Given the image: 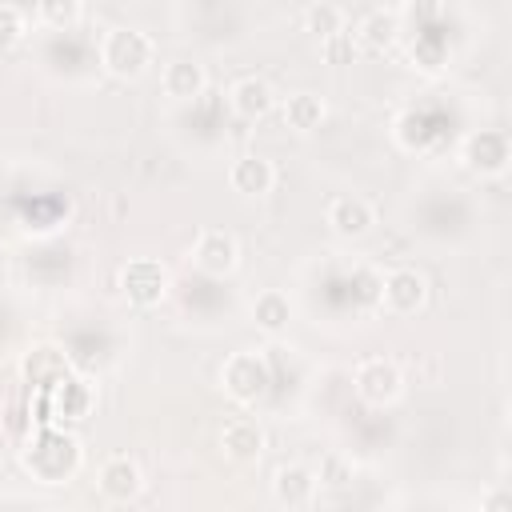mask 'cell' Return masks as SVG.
<instances>
[{
  "instance_id": "6da1fadb",
  "label": "cell",
  "mask_w": 512,
  "mask_h": 512,
  "mask_svg": "<svg viewBox=\"0 0 512 512\" xmlns=\"http://www.w3.org/2000/svg\"><path fill=\"white\" fill-rule=\"evenodd\" d=\"M152 56H156L152 40H148L144 32H136V28H112V32L100 40V64H104L112 76H120V80L144 76V72L152 68Z\"/></svg>"
},
{
  "instance_id": "7a4b0ae2",
  "label": "cell",
  "mask_w": 512,
  "mask_h": 512,
  "mask_svg": "<svg viewBox=\"0 0 512 512\" xmlns=\"http://www.w3.org/2000/svg\"><path fill=\"white\" fill-rule=\"evenodd\" d=\"M24 464L36 480L44 484H64L76 464H80V448L72 436H60V432H44L40 440H32V448L24 452Z\"/></svg>"
},
{
  "instance_id": "3957f363",
  "label": "cell",
  "mask_w": 512,
  "mask_h": 512,
  "mask_svg": "<svg viewBox=\"0 0 512 512\" xmlns=\"http://www.w3.org/2000/svg\"><path fill=\"white\" fill-rule=\"evenodd\" d=\"M224 392L236 400V404H256L264 392H268V364L256 356V352H232L224 360Z\"/></svg>"
},
{
  "instance_id": "277c9868",
  "label": "cell",
  "mask_w": 512,
  "mask_h": 512,
  "mask_svg": "<svg viewBox=\"0 0 512 512\" xmlns=\"http://www.w3.org/2000/svg\"><path fill=\"white\" fill-rule=\"evenodd\" d=\"M356 396L364 400V404H372V408H384V404H392L400 392H404V376H400V368L392 364V360H384V356H372V360H364L360 368H356Z\"/></svg>"
},
{
  "instance_id": "5b68a950",
  "label": "cell",
  "mask_w": 512,
  "mask_h": 512,
  "mask_svg": "<svg viewBox=\"0 0 512 512\" xmlns=\"http://www.w3.org/2000/svg\"><path fill=\"white\" fill-rule=\"evenodd\" d=\"M120 288H124V296H128L132 304L152 308V304H160L164 292H168V272H164L156 260H132V264H124V272H120Z\"/></svg>"
},
{
  "instance_id": "8992f818",
  "label": "cell",
  "mask_w": 512,
  "mask_h": 512,
  "mask_svg": "<svg viewBox=\"0 0 512 512\" xmlns=\"http://www.w3.org/2000/svg\"><path fill=\"white\" fill-rule=\"evenodd\" d=\"M424 296H428V284H424V276L412 272V268H396V272H388V276L380 280V304H384L392 316H412V312L424 304Z\"/></svg>"
},
{
  "instance_id": "52a82bcc",
  "label": "cell",
  "mask_w": 512,
  "mask_h": 512,
  "mask_svg": "<svg viewBox=\"0 0 512 512\" xmlns=\"http://www.w3.org/2000/svg\"><path fill=\"white\" fill-rule=\"evenodd\" d=\"M236 260H240V248H236V240H232L228 232H220V228L200 232L196 244H192V264H196L204 276H228V272L236 268Z\"/></svg>"
},
{
  "instance_id": "ba28073f",
  "label": "cell",
  "mask_w": 512,
  "mask_h": 512,
  "mask_svg": "<svg viewBox=\"0 0 512 512\" xmlns=\"http://www.w3.org/2000/svg\"><path fill=\"white\" fill-rule=\"evenodd\" d=\"M100 492H104V500H112V504H128V500H136L140 496V488H144V476H140V468H136V460H128V456H112V460H104V468H100Z\"/></svg>"
},
{
  "instance_id": "9c48e42d",
  "label": "cell",
  "mask_w": 512,
  "mask_h": 512,
  "mask_svg": "<svg viewBox=\"0 0 512 512\" xmlns=\"http://www.w3.org/2000/svg\"><path fill=\"white\" fill-rule=\"evenodd\" d=\"M228 184H232V192H240V196H264V192H272V184H276V168H272L264 156H240V160H232V168H228Z\"/></svg>"
},
{
  "instance_id": "30bf717a",
  "label": "cell",
  "mask_w": 512,
  "mask_h": 512,
  "mask_svg": "<svg viewBox=\"0 0 512 512\" xmlns=\"http://www.w3.org/2000/svg\"><path fill=\"white\" fill-rule=\"evenodd\" d=\"M272 496H276V504H284V508H308V504L316 500V476H312L308 468H300V464H288V468L276 472Z\"/></svg>"
},
{
  "instance_id": "8fae6325",
  "label": "cell",
  "mask_w": 512,
  "mask_h": 512,
  "mask_svg": "<svg viewBox=\"0 0 512 512\" xmlns=\"http://www.w3.org/2000/svg\"><path fill=\"white\" fill-rule=\"evenodd\" d=\"M228 104H232V112H236L240 120H260V116H268V112H272L276 96H272V88H268L264 80L248 76V80H236V84H232Z\"/></svg>"
},
{
  "instance_id": "7c38bea8",
  "label": "cell",
  "mask_w": 512,
  "mask_h": 512,
  "mask_svg": "<svg viewBox=\"0 0 512 512\" xmlns=\"http://www.w3.org/2000/svg\"><path fill=\"white\" fill-rule=\"evenodd\" d=\"M324 216H328L332 232H340V236H364L372 228V208L360 196H332Z\"/></svg>"
},
{
  "instance_id": "4fadbf2b",
  "label": "cell",
  "mask_w": 512,
  "mask_h": 512,
  "mask_svg": "<svg viewBox=\"0 0 512 512\" xmlns=\"http://www.w3.org/2000/svg\"><path fill=\"white\" fill-rule=\"evenodd\" d=\"M204 68L196 60H168L164 72H160V88L172 96V100H196L204 92Z\"/></svg>"
},
{
  "instance_id": "5bb4252c",
  "label": "cell",
  "mask_w": 512,
  "mask_h": 512,
  "mask_svg": "<svg viewBox=\"0 0 512 512\" xmlns=\"http://www.w3.org/2000/svg\"><path fill=\"white\" fill-rule=\"evenodd\" d=\"M468 164L476 168V172H488V176H496V172H504L508 168V140H504V132H476L472 140H468Z\"/></svg>"
},
{
  "instance_id": "9a60e30c",
  "label": "cell",
  "mask_w": 512,
  "mask_h": 512,
  "mask_svg": "<svg viewBox=\"0 0 512 512\" xmlns=\"http://www.w3.org/2000/svg\"><path fill=\"white\" fill-rule=\"evenodd\" d=\"M220 444H224V452H228L232 460H260V452H264V432H260L256 420H232V424H224Z\"/></svg>"
},
{
  "instance_id": "2e32d148",
  "label": "cell",
  "mask_w": 512,
  "mask_h": 512,
  "mask_svg": "<svg viewBox=\"0 0 512 512\" xmlns=\"http://www.w3.org/2000/svg\"><path fill=\"white\" fill-rule=\"evenodd\" d=\"M352 40H356V48H364V52H384V48H392V40H396V16L392 12H368L360 24H356V32H348Z\"/></svg>"
},
{
  "instance_id": "e0dca14e",
  "label": "cell",
  "mask_w": 512,
  "mask_h": 512,
  "mask_svg": "<svg viewBox=\"0 0 512 512\" xmlns=\"http://www.w3.org/2000/svg\"><path fill=\"white\" fill-rule=\"evenodd\" d=\"M288 316H292V304H288V296L276 292V288H268V292H260V296L252 300V320H256V328H264V332H272V336L288 328Z\"/></svg>"
},
{
  "instance_id": "ac0fdd59",
  "label": "cell",
  "mask_w": 512,
  "mask_h": 512,
  "mask_svg": "<svg viewBox=\"0 0 512 512\" xmlns=\"http://www.w3.org/2000/svg\"><path fill=\"white\" fill-rule=\"evenodd\" d=\"M88 412V384L64 376L52 384V416L56 420H84Z\"/></svg>"
},
{
  "instance_id": "d6986e66",
  "label": "cell",
  "mask_w": 512,
  "mask_h": 512,
  "mask_svg": "<svg viewBox=\"0 0 512 512\" xmlns=\"http://www.w3.org/2000/svg\"><path fill=\"white\" fill-rule=\"evenodd\" d=\"M320 120H324V100L320 96L296 92V96L284 100V124L292 132H312V128H320Z\"/></svg>"
},
{
  "instance_id": "ffe728a7",
  "label": "cell",
  "mask_w": 512,
  "mask_h": 512,
  "mask_svg": "<svg viewBox=\"0 0 512 512\" xmlns=\"http://www.w3.org/2000/svg\"><path fill=\"white\" fill-rule=\"evenodd\" d=\"M304 28H308L316 40H328V36L344 32V12H340L336 4H312V8L304 12Z\"/></svg>"
},
{
  "instance_id": "44dd1931",
  "label": "cell",
  "mask_w": 512,
  "mask_h": 512,
  "mask_svg": "<svg viewBox=\"0 0 512 512\" xmlns=\"http://www.w3.org/2000/svg\"><path fill=\"white\" fill-rule=\"evenodd\" d=\"M36 16L48 28L64 32V28H72L80 20V0H36Z\"/></svg>"
},
{
  "instance_id": "7402d4cb",
  "label": "cell",
  "mask_w": 512,
  "mask_h": 512,
  "mask_svg": "<svg viewBox=\"0 0 512 512\" xmlns=\"http://www.w3.org/2000/svg\"><path fill=\"white\" fill-rule=\"evenodd\" d=\"M24 36V16L16 4H0V52L12 48L16 40Z\"/></svg>"
},
{
  "instance_id": "603a6c76",
  "label": "cell",
  "mask_w": 512,
  "mask_h": 512,
  "mask_svg": "<svg viewBox=\"0 0 512 512\" xmlns=\"http://www.w3.org/2000/svg\"><path fill=\"white\" fill-rule=\"evenodd\" d=\"M320 48H324V56H328L332 64H340V60H348V56H352V36H348V32H336V36L320 40Z\"/></svg>"
},
{
  "instance_id": "cb8c5ba5",
  "label": "cell",
  "mask_w": 512,
  "mask_h": 512,
  "mask_svg": "<svg viewBox=\"0 0 512 512\" xmlns=\"http://www.w3.org/2000/svg\"><path fill=\"white\" fill-rule=\"evenodd\" d=\"M404 4H408V0H376L380 12H396V8H404Z\"/></svg>"
}]
</instances>
